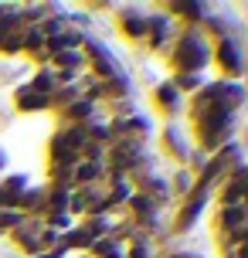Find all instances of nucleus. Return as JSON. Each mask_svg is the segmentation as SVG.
Wrapping results in <instances>:
<instances>
[{
  "instance_id": "f257e3e1",
  "label": "nucleus",
  "mask_w": 248,
  "mask_h": 258,
  "mask_svg": "<svg viewBox=\"0 0 248 258\" xmlns=\"http://www.w3.org/2000/svg\"><path fill=\"white\" fill-rule=\"evenodd\" d=\"M173 64L180 68L183 75H197V72L208 64V48L201 44V38L187 34V38L180 41V48L173 51Z\"/></svg>"
},
{
  "instance_id": "f03ea898",
  "label": "nucleus",
  "mask_w": 248,
  "mask_h": 258,
  "mask_svg": "<svg viewBox=\"0 0 248 258\" xmlns=\"http://www.w3.org/2000/svg\"><path fill=\"white\" fill-rule=\"evenodd\" d=\"M245 221H248L245 204H228V207H221V214H218V224H221L228 234L231 231H245Z\"/></svg>"
},
{
  "instance_id": "7ed1b4c3",
  "label": "nucleus",
  "mask_w": 248,
  "mask_h": 258,
  "mask_svg": "<svg viewBox=\"0 0 248 258\" xmlns=\"http://www.w3.org/2000/svg\"><path fill=\"white\" fill-rule=\"evenodd\" d=\"M82 44H85V51L92 54V64H95V72H99V75L116 78V61H112V58L105 54V48H99L95 41H82Z\"/></svg>"
},
{
  "instance_id": "20e7f679",
  "label": "nucleus",
  "mask_w": 248,
  "mask_h": 258,
  "mask_svg": "<svg viewBox=\"0 0 248 258\" xmlns=\"http://www.w3.org/2000/svg\"><path fill=\"white\" fill-rule=\"evenodd\" d=\"M17 105H21L24 112H38V109H48V105H51V95H41V92H34L27 85V89L17 92Z\"/></svg>"
},
{
  "instance_id": "39448f33",
  "label": "nucleus",
  "mask_w": 248,
  "mask_h": 258,
  "mask_svg": "<svg viewBox=\"0 0 248 258\" xmlns=\"http://www.w3.org/2000/svg\"><path fill=\"white\" fill-rule=\"evenodd\" d=\"M218 61L224 64V72H241V51H238V44L235 41H221L218 44Z\"/></svg>"
},
{
  "instance_id": "423d86ee",
  "label": "nucleus",
  "mask_w": 248,
  "mask_h": 258,
  "mask_svg": "<svg viewBox=\"0 0 248 258\" xmlns=\"http://www.w3.org/2000/svg\"><path fill=\"white\" fill-rule=\"evenodd\" d=\"M204 201H208V190H197V194H191L187 197V204H183V214H180V221H177V228H191V221L201 214V207H204Z\"/></svg>"
},
{
  "instance_id": "0eeeda50",
  "label": "nucleus",
  "mask_w": 248,
  "mask_h": 258,
  "mask_svg": "<svg viewBox=\"0 0 248 258\" xmlns=\"http://www.w3.org/2000/svg\"><path fill=\"white\" fill-rule=\"evenodd\" d=\"M14 238H17V241H21L27 251H34V255L41 251V231L34 228V224H24V221H21V224L14 228Z\"/></svg>"
},
{
  "instance_id": "6e6552de",
  "label": "nucleus",
  "mask_w": 248,
  "mask_h": 258,
  "mask_svg": "<svg viewBox=\"0 0 248 258\" xmlns=\"http://www.w3.org/2000/svg\"><path fill=\"white\" fill-rule=\"evenodd\" d=\"M157 105H160V109H167V112H177V105H180L177 85H160V89H157Z\"/></svg>"
},
{
  "instance_id": "1a4fd4ad",
  "label": "nucleus",
  "mask_w": 248,
  "mask_h": 258,
  "mask_svg": "<svg viewBox=\"0 0 248 258\" xmlns=\"http://www.w3.org/2000/svg\"><path fill=\"white\" fill-rule=\"evenodd\" d=\"M122 31H126L130 38H146L150 21H146V17H136V14H126V17H122Z\"/></svg>"
},
{
  "instance_id": "9d476101",
  "label": "nucleus",
  "mask_w": 248,
  "mask_h": 258,
  "mask_svg": "<svg viewBox=\"0 0 248 258\" xmlns=\"http://www.w3.org/2000/svg\"><path fill=\"white\" fill-rule=\"evenodd\" d=\"M44 31L41 27H27V31H21V48H27V51H41V44H44Z\"/></svg>"
},
{
  "instance_id": "9b49d317",
  "label": "nucleus",
  "mask_w": 248,
  "mask_h": 258,
  "mask_svg": "<svg viewBox=\"0 0 248 258\" xmlns=\"http://www.w3.org/2000/svg\"><path fill=\"white\" fill-rule=\"evenodd\" d=\"M130 204H133V211H136V218L140 221H153V201L146 197V194H136V197H130Z\"/></svg>"
},
{
  "instance_id": "f8f14e48",
  "label": "nucleus",
  "mask_w": 248,
  "mask_h": 258,
  "mask_svg": "<svg viewBox=\"0 0 248 258\" xmlns=\"http://www.w3.org/2000/svg\"><path fill=\"white\" fill-rule=\"evenodd\" d=\"M17 207H24V211H44V190H24Z\"/></svg>"
},
{
  "instance_id": "ddd939ff",
  "label": "nucleus",
  "mask_w": 248,
  "mask_h": 258,
  "mask_svg": "<svg viewBox=\"0 0 248 258\" xmlns=\"http://www.w3.org/2000/svg\"><path fill=\"white\" fill-rule=\"evenodd\" d=\"M89 112H92V102H89V99H79V102H68L65 105V116L68 119H85Z\"/></svg>"
},
{
  "instance_id": "4468645a",
  "label": "nucleus",
  "mask_w": 248,
  "mask_h": 258,
  "mask_svg": "<svg viewBox=\"0 0 248 258\" xmlns=\"http://www.w3.org/2000/svg\"><path fill=\"white\" fill-rule=\"evenodd\" d=\"M54 61L65 64V72H72V68H79V64H82V54L79 51H61V54H54Z\"/></svg>"
},
{
  "instance_id": "2eb2a0df",
  "label": "nucleus",
  "mask_w": 248,
  "mask_h": 258,
  "mask_svg": "<svg viewBox=\"0 0 248 258\" xmlns=\"http://www.w3.org/2000/svg\"><path fill=\"white\" fill-rule=\"evenodd\" d=\"M177 14H191V21H201V4H173Z\"/></svg>"
},
{
  "instance_id": "dca6fc26",
  "label": "nucleus",
  "mask_w": 248,
  "mask_h": 258,
  "mask_svg": "<svg viewBox=\"0 0 248 258\" xmlns=\"http://www.w3.org/2000/svg\"><path fill=\"white\" fill-rule=\"evenodd\" d=\"M92 251H95V255H109V251H112V238H102V241H92Z\"/></svg>"
},
{
  "instance_id": "f3484780",
  "label": "nucleus",
  "mask_w": 248,
  "mask_h": 258,
  "mask_svg": "<svg viewBox=\"0 0 248 258\" xmlns=\"http://www.w3.org/2000/svg\"><path fill=\"white\" fill-rule=\"evenodd\" d=\"M177 85H180V89H197V75H180Z\"/></svg>"
},
{
  "instance_id": "a211bd4d",
  "label": "nucleus",
  "mask_w": 248,
  "mask_h": 258,
  "mask_svg": "<svg viewBox=\"0 0 248 258\" xmlns=\"http://www.w3.org/2000/svg\"><path fill=\"white\" fill-rule=\"evenodd\" d=\"M48 221H51V228H65V224H68V218H65V214H51Z\"/></svg>"
},
{
  "instance_id": "6ab92c4d",
  "label": "nucleus",
  "mask_w": 248,
  "mask_h": 258,
  "mask_svg": "<svg viewBox=\"0 0 248 258\" xmlns=\"http://www.w3.org/2000/svg\"><path fill=\"white\" fill-rule=\"evenodd\" d=\"M177 190H191V177H187V173L177 177Z\"/></svg>"
},
{
  "instance_id": "aec40b11",
  "label": "nucleus",
  "mask_w": 248,
  "mask_h": 258,
  "mask_svg": "<svg viewBox=\"0 0 248 258\" xmlns=\"http://www.w3.org/2000/svg\"><path fill=\"white\" fill-rule=\"evenodd\" d=\"M0 231H4V228H0Z\"/></svg>"
}]
</instances>
